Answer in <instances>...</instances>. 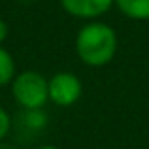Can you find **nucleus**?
Returning a JSON list of instances; mask_svg holds the SVG:
<instances>
[{
	"instance_id": "1a4fd4ad",
	"label": "nucleus",
	"mask_w": 149,
	"mask_h": 149,
	"mask_svg": "<svg viewBox=\"0 0 149 149\" xmlns=\"http://www.w3.org/2000/svg\"><path fill=\"white\" fill-rule=\"evenodd\" d=\"M0 149H15V147L10 146V143H6V142H0Z\"/></svg>"
},
{
	"instance_id": "423d86ee",
	"label": "nucleus",
	"mask_w": 149,
	"mask_h": 149,
	"mask_svg": "<svg viewBox=\"0 0 149 149\" xmlns=\"http://www.w3.org/2000/svg\"><path fill=\"white\" fill-rule=\"evenodd\" d=\"M15 76H17V64H15L13 55L4 45H0V87L11 85Z\"/></svg>"
},
{
	"instance_id": "9d476101",
	"label": "nucleus",
	"mask_w": 149,
	"mask_h": 149,
	"mask_svg": "<svg viewBox=\"0 0 149 149\" xmlns=\"http://www.w3.org/2000/svg\"><path fill=\"white\" fill-rule=\"evenodd\" d=\"M36 149H58L57 146H42V147H36Z\"/></svg>"
},
{
	"instance_id": "6e6552de",
	"label": "nucleus",
	"mask_w": 149,
	"mask_h": 149,
	"mask_svg": "<svg viewBox=\"0 0 149 149\" xmlns=\"http://www.w3.org/2000/svg\"><path fill=\"white\" fill-rule=\"evenodd\" d=\"M8 34H10V26H8V23L4 21V19H0V45L6 42Z\"/></svg>"
},
{
	"instance_id": "f257e3e1",
	"label": "nucleus",
	"mask_w": 149,
	"mask_h": 149,
	"mask_svg": "<svg viewBox=\"0 0 149 149\" xmlns=\"http://www.w3.org/2000/svg\"><path fill=\"white\" fill-rule=\"evenodd\" d=\"M119 38L111 25L104 21H87L76 34L74 47L83 64L102 68L109 64L117 53Z\"/></svg>"
},
{
	"instance_id": "f03ea898",
	"label": "nucleus",
	"mask_w": 149,
	"mask_h": 149,
	"mask_svg": "<svg viewBox=\"0 0 149 149\" xmlns=\"http://www.w3.org/2000/svg\"><path fill=\"white\" fill-rule=\"evenodd\" d=\"M11 95L25 109L38 111L49 100V79L36 70L19 72L11 81Z\"/></svg>"
},
{
	"instance_id": "7ed1b4c3",
	"label": "nucleus",
	"mask_w": 149,
	"mask_h": 149,
	"mask_svg": "<svg viewBox=\"0 0 149 149\" xmlns=\"http://www.w3.org/2000/svg\"><path fill=\"white\" fill-rule=\"evenodd\" d=\"M83 85L72 72H57L49 77V102L61 108H70L81 98Z\"/></svg>"
},
{
	"instance_id": "0eeeda50",
	"label": "nucleus",
	"mask_w": 149,
	"mask_h": 149,
	"mask_svg": "<svg viewBox=\"0 0 149 149\" xmlns=\"http://www.w3.org/2000/svg\"><path fill=\"white\" fill-rule=\"evenodd\" d=\"M10 128H11V117H10V113L0 106V142H4V138L10 134Z\"/></svg>"
},
{
	"instance_id": "20e7f679",
	"label": "nucleus",
	"mask_w": 149,
	"mask_h": 149,
	"mask_svg": "<svg viewBox=\"0 0 149 149\" xmlns=\"http://www.w3.org/2000/svg\"><path fill=\"white\" fill-rule=\"evenodd\" d=\"M58 4L66 13L76 19L98 21L115 6V0H58Z\"/></svg>"
},
{
	"instance_id": "39448f33",
	"label": "nucleus",
	"mask_w": 149,
	"mask_h": 149,
	"mask_svg": "<svg viewBox=\"0 0 149 149\" xmlns=\"http://www.w3.org/2000/svg\"><path fill=\"white\" fill-rule=\"evenodd\" d=\"M115 8L130 21H149V0H115Z\"/></svg>"
}]
</instances>
